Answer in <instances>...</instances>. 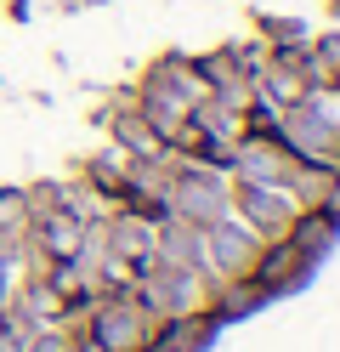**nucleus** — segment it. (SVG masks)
Returning <instances> with one entry per match:
<instances>
[{
	"instance_id": "f257e3e1",
	"label": "nucleus",
	"mask_w": 340,
	"mask_h": 352,
	"mask_svg": "<svg viewBox=\"0 0 340 352\" xmlns=\"http://www.w3.org/2000/svg\"><path fill=\"white\" fill-rule=\"evenodd\" d=\"M204 296H210V290H204V278H199V273H188V267H170V261H159V256H153L148 278L136 284V301H142V313H148L153 324L204 313Z\"/></svg>"
},
{
	"instance_id": "f03ea898",
	"label": "nucleus",
	"mask_w": 340,
	"mask_h": 352,
	"mask_svg": "<svg viewBox=\"0 0 340 352\" xmlns=\"http://www.w3.org/2000/svg\"><path fill=\"white\" fill-rule=\"evenodd\" d=\"M278 137L295 160H324V165H340V120L329 108H317L312 97L289 102L284 120H278Z\"/></svg>"
},
{
	"instance_id": "7ed1b4c3",
	"label": "nucleus",
	"mask_w": 340,
	"mask_h": 352,
	"mask_svg": "<svg viewBox=\"0 0 340 352\" xmlns=\"http://www.w3.org/2000/svg\"><path fill=\"white\" fill-rule=\"evenodd\" d=\"M153 336V318L136 296H97L91 301V341L102 352H142Z\"/></svg>"
},
{
	"instance_id": "20e7f679",
	"label": "nucleus",
	"mask_w": 340,
	"mask_h": 352,
	"mask_svg": "<svg viewBox=\"0 0 340 352\" xmlns=\"http://www.w3.org/2000/svg\"><path fill=\"white\" fill-rule=\"evenodd\" d=\"M267 239H256L238 216H221V222L204 228V278H249V267H256Z\"/></svg>"
},
{
	"instance_id": "39448f33",
	"label": "nucleus",
	"mask_w": 340,
	"mask_h": 352,
	"mask_svg": "<svg viewBox=\"0 0 340 352\" xmlns=\"http://www.w3.org/2000/svg\"><path fill=\"white\" fill-rule=\"evenodd\" d=\"M227 199H233V216H238L256 239H284L289 222L301 216V205H295L284 188H267V182H233Z\"/></svg>"
},
{
	"instance_id": "423d86ee",
	"label": "nucleus",
	"mask_w": 340,
	"mask_h": 352,
	"mask_svg": "<svg viewBox=\"0 0 340 352\" xmlns=\"http://www.w3.org/2000/svg\"><path fill=\"white\" fill-rule=\"evenodd\" d=\"M289 165H295V153L284 148L278 131H249V137L233 142V182H267V188H284Z\"/></svg>"
},
{
	"instance_id": "0eeeda50",
	"label": "nucleus",
	"mask_w": 340,
	"mask_h": 352,
	"mask_svg": "<svg viewBox=\"0 0 340 352\" xmlns=\"http://www.w3.org/2000/svg\"><path fill=\"white\" fill-rule=\"evenodd\" d=\"M216 318H204V313H193V318H165V324H153V336H148V346L142 352H204L216 341Z\"/></svg>"
},
{
	"instance_id": "6e6552de",
	"label": "nucleus",
	"mask_w": 340,
	"mask_h": 352,
	"mask_svg": "<svg viewBox=\"0 0 340 352\" xmlns=\"http://www.w3.org/2000/svg\"><path fill=\"white\" fill-rule=\"evenodd\" d=\"M267 301V290L256 278H221L210 296H204V318H216V324H233V318H249L256 307Z\"/></svg>"
},
{
	"instance_id": "1a4fd4ad",
	"label": "nucleus",
	"mask_w": 340,
	"mask_h": 352,
	"mask_svg": "<svg viewBox=\"0 0 340 352\" xmlns=\"http://www.w3.org/2000/svg\"><path fill=\"white\" fill-rule=\"evenodd\" d=\"M113 142H120L125 160H170L165 137H159L142 114H113Z\"/></svg>"
},
{
	"instance_id": "9d476101",
	"label": "nucleus",
	"mask_w": 340,
	"mask_h": 352,
	"mask_svg": "<svg viewBox=\"0 0 340 352\" xmlns=\"http://www.w3.org/2000/svg\"><path fill=\"white\" fill-rule=\"evenodd\" d=\"M335 233H340V228L329 222L324 210H301V216H295V222H289V233H284V239H289L295 250H301V261H312V267H317V261L329 256Z\"/></svg>"
},
{
	"instance_id": "9b49d317",
	"label": "nucleus",
	"mask_w": 340,
	"mask_h": 352,
	"mask_svg": "<svg viewBox=\"0 0 340 352\" xmlns=\"http://www.w3.org/2000/svg\"><path fill=\"white\" fill-rule=\"evenodd\" d=\"M261 34H267V46H272V52L306 46V29H301V23H289V17H261Z\"/></svg>"
},
{
	"instance_id": "f8f14e48",
	"label": "nucleus",
	"mask_w": 340,
	"mask_h": 352,
	"mask_svg": "<svg viewBox=\"0 0 340 352\" xmlns=\"http://www.w3.org/2000/svg\"><path fill=\"white\" fill-rule=\"evenodd\" d=\"M68 346H74V336H63V329H45V324H40L23 352H68Z\"/></svg>"
},
{
	"instance_id": "ddd939ff",
	"label": "nucleus",
	"mask_w": 340,
	"mask_h": 352,
	"mask_svg": "<svg viewBox=\"0 0 340 352\" xmlns=\"http://www.w3.org/2000/svg\"><path fill=\"white\" fill-rule=\"evenodd\" d=\"M317 210H324L329 222L340 228V176H335V182H329V193H324V205H317Z\"/></svg>"
},
{
	"instance_id": "4468645a",
	"label": "nucleus",
	"mask_w": 340,
	"mask_h": 352,
	"mask_svg": "<svg viewBox=\"0 0 340 352\" xmlns=\"http://www.w3.org/2000/svg\"><path fill=\"white\" fill-rule=\"evenodd\" d=\"M329 85H335V91H340V69H335V74H329Z\"/></svg>"
},
{
	"instance_id": "2eb2a0df",
	"label": "nucleus",
	"mask_w": 340,
	"mask_h": 352,
	"mask_svg": "<svg viewBox=\"0 0 340 352\" xmlns=\"http://www.w3.org/2000/svg\"><path fill=\"white\" fill-rule=\"evenodd\" d=\"M335 12H340V0H335Z\"/></svg>"
}]
</instances>
